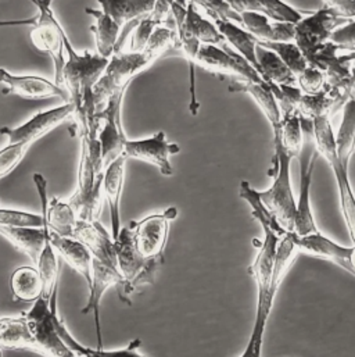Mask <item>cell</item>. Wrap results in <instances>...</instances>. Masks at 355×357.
Listing matches in <instances>:
<instances>
[{"label": "cell", "mask_w": 355, "mask_h": 357, "mask_svg": "<svg viewBox=\"0 0 355 357\" xmlns=\"http://www.w3.org/2000/svg\"><path fill=\"white\" fill-rule=\"evenodd\" d=\"M75 123L81 138L78 186L67 202L72 206L78 220L95 222L99 221L102 211L103 179L106 172L99 142L100 121L95 117Z\"/></svg>", "instance_id": "6da1fadb"}, {"label": "cell", "mask_w": 355, "mask_h": 357, "mask_svg": "<svg viewBox=\"0 0 355 357\" xmlns=\"http://www.w3.org/2000/svg\"><path fill=\"white\" fill-rule=\"evenodd\" d=\"M64 53L67 59L63 67L61 82L70 93V103L75 107L74 113L89 106H96L93 86L100 79L110 59L89 50L78 53L72 47L67 33L64 35Z\"/></svg>", "instance_id": "7a4b0ae2"}, {"label": "cell", "mask_w": 355, "mask_h": 357, "mask_svg": "<svg viewBox=\"0 0 355 357\" xmlns=\"http://www.w3.org/2000/svg\"><path fill=\"white\" fill-rule=\"evenodd\" d=\"M116 253L118 270L124 278L123 285L118 287L120 299L131 305L128 296L138 289L152 285L164 260H146L139 253L131 225L121 228L120 235L116 239Z\"/></svg>", "instance_id": "3957f363"}, {"label": "cell", "mask_w": 355, "mask_h": 357, "mask_svg": "<svg viewBox=\"0 0 355 357\" xmlns=\"http://www.w3.org/2000/svg\"><path fill=\"white\" fill-rule=\"evenodd\" d=\"M157 59H160V56L149 49H143L142 52H120L113 54L100 79L93 86L96 110H103L107 100L113 95L125 92L132 79L139 73L150 67Z\"/></svg>", "instance_id": "277c9868"}, {"label": "cell", "mask_w": 355, "mask_h": 357, "mask_svg": "<svg viewBox=\"0 0 355 357\" xmlns=\"http://www.w3.org/2000/svg\"><path fill=\"white\" fill-rule=\"evenodd\" d=\"M274 167L269 172L274 182L269 189L260 192V196L268 210L276 217L279 224L287 232H293L297 208V200L293 193L290 176V165L293 158L283 149L279 141H274Z\"/></svg>", "instance_id": "5b68a950"}, {"label": "cell", "mask_w": 355, "mask_h": 357, "mask_svg": "<svg viewBox=\"0 0 355 357\" xmlns=\"http://www.w3.org/2000/svg\"><path fill=\"white\" fill-rule=\"evenodd\" d=\"M54 314L50 309V301L43 296L32 305L29 312L22 313L33 334L38 352L46 357H79L60 337L54 324Z\"/></svg>", "instance_id": "8992f818"}, {"label": "cell", "mask_w": 355, "mask_h": 357, "mask_svg": "<svg viewBox=\"0 0 355 357\" xmlns=\"http://www.w3.org/2000/svg\"><path fill=\"white\" fill-rule=\"evenodd\" d=\"M178 215L177 207H168L161 213L148 215L141 221H131L135 243L146 260H164L168 242L170 222Z\"/></svg>", "instance_id": "52a82bcc"}, {"label": "cell", "mask_w": 355, "mask_h": 357, "mask_svg": "<svg viewBox=\"0 0 355 357\" xmlns=\"http://www.w3.org/2000/svg\"><path fill=\"white\" fill-rule=\"evenodd\" d=\"M196 64L215 74L235 75L243 81L267 84L260 73L237 52L228 47L226 43H223L222 47L218 45H201L196 57Z\"/></svg>", "instance_id": "ba28073f"}, {"label": "cell", "mask_w": 355, "mask_h": 357, "mask_svg": "<svg viewBox=\"0 0 355 357\" xmlns=\"http://www.w3.org/2000/svg\"><path fill=\"white\" fill-rule=\"evenodd\" d=\"M346 20L339 18L328 8H320L313 13H307L300 22L296 24V43L310 60L320 49L331 42L333 31Z\"/></svg>", "instance_id": "9c48e42d"}, {"label": "cell", "mask_w": 355, "mask_h": 357, "mask_svg": "<svg viewBox=\"0 0 355 357\" xmlns=\"http://www.w3.org/2000/svg\"><path fill=\"white\" fill-rule=\"evenodd\" d=\"M125 92L113 95L103 110L97 112L100 121L99 142L102 148V158L104 169H107L116 159L124 155V148L128 141L121 121V106Z\"/></svg>", "instance_id": "30bf717a"}, {"label": "cell", "mask_w": 355, "mask_h": 357, "mask_svg": "<svg viewBox=\"0 0 355 357\" xmlns=\"http://www.w3.org/2000/svg\"><path fill=\"white\" fill-rule=\"evenodd\" d=\"M74 105L67 102L58 107L36 113L28 121L18 127H1L0 134L8 139V144L26 142L32 145L33 142L49 134L52 130L63 124L67 119L74 117Z\"/></svg>", "instance_id": "8fae6325"}, {"label": "cell", "mask_w": 355, "mask_h": 357, "mask_svg": "<svg viewBox=\"0 0 355 357\" xmlns=\"http://www.w3.org/2000/svg\"><path fill=\"white\" fill-rule=\"evenodd\" d=\"M180 148L177 144L167 141L166 132L159 131L150 138L127 141L124 148V156L127 159H138L156 166L166 177L174 174V167L170 162V156L179 153Z\"/></svg>", "instance_id": "7c38bea8"}, {"label": "cell", "mask_w": 355, "mask_h": 357, "mask_svg": "<svg viewBox=\"0 0 355 357\" xmlns=\"http://www.w3.org/2000/svg\"><path fill=\"white\" fill-rule=\"evenodd\" d=\"M0 84L6 86L3 89L4 95L13 93L24 99L61 98L65 103L70 102V93L65 88L40 75H15L6 68H0Z\"/></svg>", "instance_id": "4fadbf2b"}, {"label": "cell", "mask_w": 355, "mask_h": 357, "mask_svg": "<svg viewBox=\"0 0 355 357\" xmlns=\"http://www.w3.org/2000/svg\"><path fill=\"white\" fill-rule=\"evenodd\" d=\"M304 155L301 156V177H300V195L297 200L296 208V218H294V234L297 236H306L310 234L320 232L314 213L311 208V182L313 174L317 165V159L320 153L317 151L311 152L310 149L303 148Z\"/></svg>", "instance_id": "5bb4252c"}, {"label": "cell", "mask_w": 355, "mask_h": 357, "mask_svg": "<svg viewBox=\"0 0 355 357\" xmlns=\"http://www.w3.org/2000/svg\"><path fill=\"white\" fill-rule=\"evenodd\" d=\"M124 278L118 268L107 266L96 259H93V268H92V282L89 288V298L86 306L81 310L84 316L92 313L95 317V327H96V337H97V349H103V335H102V323H100V302L104 292L110 287H120L123 285Z\"/></svg>", "instance_id": "9a60e30c"}, {"label": "cell", "mask_w": 355, "mask_h": 357, "mask_svg": "<svg viewBox=\"0 0 355 357\" xmlns=\"http://www.w3.org/2000/svg\"><path fill=\"white\" fill-rule=\"evenodd\" d=\"M72 238L81 241L90 250L93 259L118 268L116 241L109 235L106 228L99 221L89 222L78 220Z\"/></svg>", "instance_id": "2e32d148"}, {"label": "cell", "mask_w": 355, "mask_h": 357, "mask_svg": "<svg viewBox=\"0 0 355 357\" xmlns=\"http://www.w3.org/2000/svg\"><path fill=\"white\" fill-rule=\"evenodd\" d=\"M125 163L127 158L123 155L116 159L104 172L103 179V196L106 197L110 207L111 218V236L116 241L121 231V215H120V203L125 178Z\"/></svg>", "instance_id": "e0dca14e"}, {"label": "cell", "mask_w": 355, "mask_h": 357, "mask_svg": "<svg viewBox=\"0 0 355 357\" xmlns=\"http://www.w3.org/2000/svg\"><path fill=\"white\" fill-rule=\"evenodd\" d=\"M97 3L128 36V33H132L136 28L139 21L153 10L156 0H97Z\"/></svg>", "instance_id": "ac0fdd59"}, {"label": "cell", "mask_w": 355, "mask_h": 357, "mask_svg": "<svg viewBox=\"0 0 355 357\" xmlns=\"http://www.w3.org/2000/svg\"><path fill=\"white\" fill-rule=\"evenodd\" d=\"M50 241L56 252L61 259L74 268L79 275L84 277L88 287L92 282V268H93V256L90 250L75 238H65L54 234L50 229Z\"/></svg>", "instance_id": "d6986e66"}, {"label": "cell", "mask_w": 355, "mask_h": 357, "mask_svg": "<svg viewBox=\"0 0 355 357\" xmlns=\"http://www.w3.org/2000/svg\"><path fill=\"white\" fill-rule=\"evenodd\" d=\"M228 89H229V92L248 93L255 100V103L258 105V107L261 109V112L264 113L267 120L269 121L274 137L281 132L282 112H281L279 103H278L272 89L269 88V85L255 84V82L243 81V79H235L229 84Z\"/></svg>", "instance_id": "ffe728a7"}, {"label": "cell", "mask_w": 355, "mask_h": 357, "mask_svg": "<svg viewBox=\"0 0 355 357\" xmlns=\"http://www.w3.org/2000/svg\"><path fill=\"white\" fill-rule=\"evenodd\" d=\"M264 243L255 261L248 267V273L253 275L258 294H271V281L276 259V250L281 238L272 231H264ZM276 296V295H274Z\"/></svg>", "instance_id": "44dd1931"}, {"label": "cell", "mask_w": 355, "mask_h": 357, "mask_svg": "<svg viewBox=\"0 0 355 357\" xmlns=\"http://www.w3.org/2000/svg\"><path fill=\"white\" fill-rule=\"evenodd\" d=\"M347 99L349 98H346L339 91H335L325 85L324 89L318 93H303L297 106V112L300 113L301 119L313 121L318 117L331 116V113H333L336 109L345 106Z\"/></svg>", "instance_id": "7402d4cb"}, {"label": "cell", "mask_w": 355, "mask_h": 357, "mask_svg": "<svg viewBox=\"0 0 355 357\" xmlns=\"http://www.w3.org/2000/svg\"><path fill=\"white\" fill-rule=\"evenodd\" d=\"M85 13L95 18V25H92L90 29L96 38L97 53L106 59H110L117 52L123 28L103 10L86 7Z\"/></svg>", "instance_id": "603a6c76"}, {"label": "cell", "mask_w": 355, "mask_h": 357, "mask_svg": "<svg viewBox=\"0 0 355 357\" xmlns=\"http://www.w3.org/2000/svg\"><path fill=\"white\" fill-rule=\"evenodd\" d=\"M219 32L225 38V42L229 43L242 57H244L261 75V68L257 59V46L258 39L250 33L247 29L240 28L236 22L228 20L214 21Z\"/></svg>", "instance_id": "cb8c5ba5"}, {"label": "cell", "mask_w": 355, "mask_h": 357, "mask_svg": "<svg viewBox=\"0 0 355 357\" xmlns=\"http://www.w3.org/2000/svg\"><path fill=\"white\" fill-rule=\"evenodd\" d=\"M0 234L17 249L24 252L36 264L45 248L46 232L45 227H8L0 225Z\"/></svg>", "instance_id": "d4e9b609"}, {"label": "cell", "mask_w": 355, "mask_h": 357, "mask_svg": "<svg viewBox=\"0 0 355 357\" xmlns=\"http://www.w3.org/2000/svg\"><path fill=\"white\" fill-rule=\"evenodd\" d=\"M260 42V40H258ZM257 59L261 68V77L269 85H297V77L292 70L282 61V59L271 49L258 43L257 46Z\"/></svg>", "instance_id": "484cf974"}, {"label": "cell", "mask_w": 355, "mask_h": 357, "mask_svg": "<svg viewBox=\"0 0 355 357\" xmlns=\"http://www.w3.org/2000/svg\"><path fill=\"white\" fill-rule=\"evenodd\" d=\"M10 289L14 301L35 303L43 294V282L38 268L28 266L15 268L10 277Z\"/></svg>", "instance_id": "4316f807"}, {"label": "cell", "mask_w": 355, "mask_h": 357, "mask_svg": "<svg viewBox=\"0 0 355 357\" xmlns=\"http://www.w3.org/2000/svg\"><path fill=\"white\" fill-rule=\"evenodd\" d=\"M0 347L10 349H31L38 352L28 320L21 314L18 319H1Z\"/></svg>", "instance_id": "83f0119b"}, {"label": "cell", "mask_w": 355, "mask_h": 357, "mask_svg": "<svg viewBox=\"0 0 355 357\" xmlns=\"http://www.w3.org/2000/svg\"><path fill=\"white\" fill-rule=\"evenodd\" d=\"M335 174V178L338 182V190H339V200L342 213L350 234V238L355 246V193L349 177V169H346L340 162L339 158L331 160L328 163Z\"/></svg>", "instance_id": "f1b7e54d"}, {"label": "cell", "mask_w": 355, "mask_h": 357, "mask_svg": "<svg viewBox=\"0 0 355 357\" xmlns=\"http://www.w3.org/2000/svg\"><path fill=\"white\" fill-rule=\"evenodd\" d=\"M339 162L349 169L355 152V95L350 96L343 106V119L336 135Z\"/></svg>", "instance_id": "f546056e"}, {"label": "cell", "mask_w": 355, "mask_h": 357, "mask_svg": "<svg viewBox=\"0 0 355 357\" xmlns=\"http://www.w3.org/2000/svg\"><path fill=\"white\" fill-rule=\"evenodd\" d=\"M239 195L243 200H246L250 207H251V214L254 217V220H257L260 222V225L262 227V231H272L275 232L281 239L287 235L289 232L279 224V221L276 220V217L268 210V207L264 204V202L261 200L260 196V190H255L254 188H251V185L247 181H242L240 182V189H239Z\"/></svg>", "instance_id": "4dcf8cb0"}, {"label": "cell", "mask_w": 355, "mask_h": 357, "mask_svg": "<svg viewBox=\"0 0 355 357\" xmlns=\"http://www.w3.org/2000/svg\"><path fill=\"white\" fill-rule=\"evenodd\" d=\"M274 301H275V296L271 294H258L254 327H253L250 340L247 342V347L240 357H261L262 355L264 334H265L271 310L274 307Z\"/></svg>", "instance_id": "1f68e13d"}, {"label": "cell", "mask_w": 355, "mask_h": 357, "mask_svg": "<svg viewBox=\"0 0 355 357\" xmlns=\"http://www.w3.org/2000/svg\"><path fill=\"white\" fill-rule=\"evenodd\" d=\"M303 119L299 112L282 114L281 132L274 137V141H279L283 149L294 159L299 158L304 148L303 137Z\"/></svg>", "instance_id": "d6a6232c"}, {"label": "cell", "mask_w": 355, "mask_h": 357, "mask_svg": "<svg viewBox=\"0 0 355 357\" xmlns=\"http://www.w3.org/2000/svg\"><path fill=\"white\" fill-rule=\"evenodd\" d=\"M183 22L189 31L201 42V45H223L225 38L219 32L214 21L204 18L196 8V6L189 1L183 13Z\"/></svg>", "instance_id": "836d02e7"}, {"label": "cell", "mask_w": 355, "mask_h": 357, "mask_svg": "<svg viewBox=\"0 0 355 357\" xmlns=\"http://www.w3.org/2000/svg\"><path fill=\"white\" fill-rule=\"evenodd\" d=\"M36 8L38 14L28 20H0L1 26H31L35 31H49L60 29L61 24L56 18V14L52 8L53 0H31Z\"/></svg>", "instance_id": "e575fe53"}, {"label": "cell", "mask_w": 355, "mask_h": 357, "mask_svg": "<svg viewBox=\"0 0 355 357\" xmlns=\"http://www.w3.org/2000/svg\"><path fill=\"white\" fill-rule=\"evenodd\" d=\"M260 45L274 50L282 61L292 70V73L299 77L308 66V60L297 46L296 42H258Z\"/></svg>", "instance_id": "d590c367"}, {"label": "cell", "mask_w": 355, "mask_h": 357, "mask_svg": "<svg viewBox=\"0 0 355 357\" xmlns=\"http://www.w3.org/2000/svg\"><path fill=\"white\" fill-rule=\"evenodd\" d=\"M29 148L31 144L18 142L7 144L3 149H0V179L10 176L19 166Z\"/></svg>", "instance_id": "8d00e7d4"}, {"label": "cell", "mask_w": 355, "mask_h": 357, "mask_svg": "<svg viewBox=\"0 0 355 357\" xmlns=\"http://www.w3.org/2000/svg\"><path fill=\"white\" fill-rule=\"evenodd\" d=\"M242 24L244 28L253 33L260 42H269L272 35V22L271 18L260 11H247L242 13Z\"/></svg>", "instance_id": "74e56055"}, {"label": "cell", "mask_w": 355, "mask_h": 357, "mask_svg": "<svg viewBox=\"0 0 355 357\" xmlns=\"http://www.w3.org/2000/svg\"><path fill=\"white\" fill-rule=\"evenodd\" d=\"M189 1H191L194 6L201 7L214 21L228 20V21L242 24L240 14L233 11L225 0H189Z\"/></svg>", "instance_id": "f35d334b"}, {"label": "cell", "mask_w": 355, "mask_h": 357, "mask_svg": "<svg viewBox=\"0 0 355 357\" xmlns=\"http://www.w3.org/2000/svg\"><path fill=\"white\" fill-rule=\"evenodd\" d=\"M325 74L322 70H320L315 66H308L299 77H297V85L306 95L318 93L325 86Z\"/></svg>", "instance_id": "ab89813d"}, {"label": "cell", "mask_w": 355, "mask_h": 357, "mask_svg": "<svg viewBox=\"0 0 355 357\" xmlns=\"http://www.w3.org/2000/svg\"><path fill=\"white\" fill-rule=\"evenodd\" d=\"M331 42L339 49L349 53L355 52V20L347 21L336 28L331 36Z\"/></svg>", "instance_id": "60d3db41"}, {"label": "cell", "mask_w": 355, "mask_h": 357, "mask_svg": "<svg viewBox=\"0 0 355 357\" xmlns=\"http://www.w3.org/2000/svg\"><path fill=\"white\" fill-rule=\"evenodd\" d=\"M324 7L331 10L339 18L352 21L355 18V0H322Z\"/></svg>", "instance_id": "b9f144b4"}, {"label": "cell", "mask_w": 355, "mask_h": 357, "mask_svg": "<svg viewBox=\"0 0 355 357\" xmlns=\"http://www.w3.org/2000/svg\"><path fill=\"white\" fill-rule=\"evenodd\" d=\"M296 40V24L274 21L272 35L269 42H294Z\"/></svg>", "instance_id": "7bdbcfd3"}, {"label": "cell", "mask_w": 355, "mask_h": 357, "mask_svg": "<svg viewBox=\"0 0 355 357\" xmlns=\"http://www.w3.org/2000/svg\"><path fill=\"white\" fill-rule=\"evenodd\" d=\"M141 345H142L141 340H134L128 347L123 349H114V351L99 349V351L103 357H145L139 352Z\"/></svg>", "instance_id": "ee69618b"}, {"label": "cell", "mask_w": 355, "mask_h": 357, "mask_svg": "<svg viewBox=\"0 0 355 357\" xmlns=\"http://www.w3.org/2000/svg\"><path fill=\"white\" fill-rule=\"evenodd\" d=\"M233 11L237 14L247 11H260L264 13V8L258 0H225Z\"/></svg>", "instance_id": "f6af8a7d"}, {"label": "cell", "mask_w": 355, "mask_h": 357, "mask_svg": "<svg viewBox=\"0 0 355 357\" xmlns=\"http://www.w3.org/2000/svg\"><path fill=\"white\" fill-rule=\"evenodd\" d=\"M340 59L345 61V63H350V61H354L355 60V52L354 53H346V54H342Z\"/></svg>", "instance_id": "bcb514c9"}, {"label": "cell", "mask_w": 355, "mask_h": 357, "mask_svg": "<svg viewBox=\"0 0 355 357\" xmlns=\"http://www.w3.org/2000/svg\"><path fill=\"white\" fill-rule=\"evenodd\" d=\"M352 79H353V88H354V92H355V60H354V67H353V70H352Z\"/></svg>", "instance_id": "7dc6e473"}, {"label": "cell", "mask_w": 355, "mask_h": 357, "mask_svg": "<svg viewBox=\"0 0 355 357\" xmlns=\"http://www.w3.org/2000/svg\"><path fill=\"white\" fill-rule=\"evenodd\" d=\"M0 357H3V349H1V347H0Z\"/></svg>", "instance_id": "c3c4849f"}, {"label": "cell", "mask_w": 355, "mask_h": 357, "mask_svg": "<svg viewBox=\"0 0 355 357\" xmlns=\"http://www.w3.org/2000/svg\"><path fill=\"white\" fill-rule=\"evenodd\" d=\"M0 326H1V319H0Z\"/></svg>", "instance_id": "681fc988"}]
</instances>
